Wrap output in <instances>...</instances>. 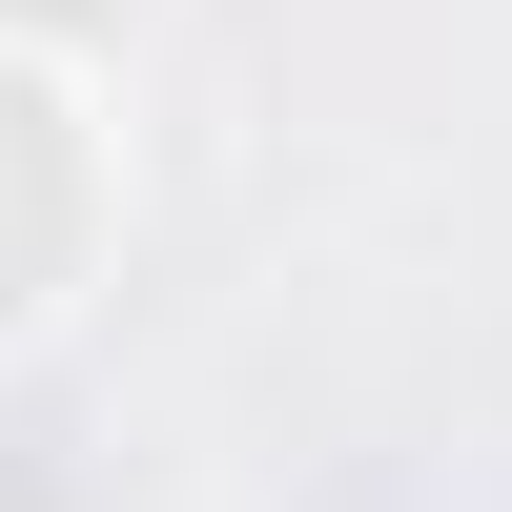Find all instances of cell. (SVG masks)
I'll return each instance as SVG.
<instances>
[{
	"mask_svg": "<svg viewBox=\"0 0 512 512\" xmlns=\"http://www.w3.org/2000/svg\"><path fill=\"white\" fill-rule=\"evenodd\" d=\"M0 41H21V62H123L144 0H0Z\"/></svg>",
	"mask_w": 512,
	"mask_h": 512,
	"instance_id": "2",
	"label": "cell"
},
{
	"mask_svg": "<svg viewBox=\"0 0 512 512\" xmlns=\"http://www.w3.org/2000/svg\"><path fill=\"white\" fill-rule=\"evenodd\" d=\"M103 267V123H82V62H21L0 41V349L82 308Z\"/></svg>",
	"mask_w": 512,
	"mask_h": 512,
	"instance_id": "1",
	"label": "cell"
}]
</instances>
